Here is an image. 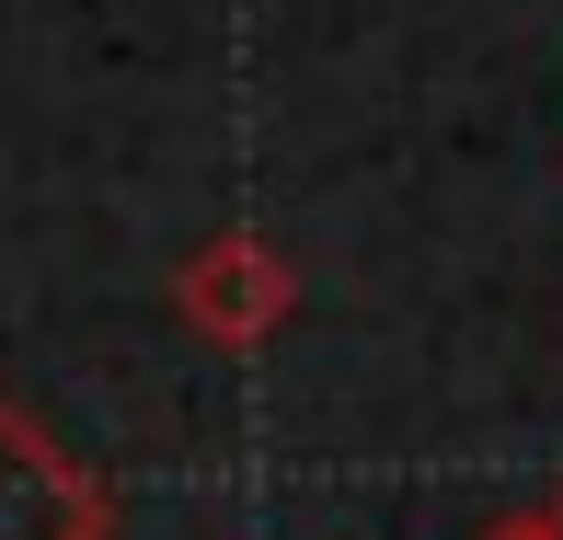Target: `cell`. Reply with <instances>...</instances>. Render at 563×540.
Segmentation results:
<instances>
[{
	"mask_svg": "<svg viewBox=\"0 0 563 540\" xmlns=\"http://www.w3.org/2000/svg\"><path fill=\"white\" fill-rule=\"evenodd\" d=\"M472 540H541V506H529V518H495V529H472Z\"/></svg>",
	"mask_w": 563,
	"mask_h": 540,
	"instance_id": "3",
	"label": "cell"
},
{
	"mask_svg": "<svg viewBox=\"0 0 563 540\" xmlns=\"http://www.w3.org/2000/svg\"><path fill=\"white\" fill-rule=\"evenodd\" d=\"M173 311L208 333V345H265V333L299 311V276H288V253H276L265 230H219V242L185 253V276H173Z\"/></svg>",
	"mask_w": 563,
	"mask_h": 540,
	"instance_id": "2",
	"label": "cell"
},
{
	"mask_svg": "<svg viewBox=\"0 0 563 540\" xmlns=\"http://www.w3.org/2000/svg\"><path fill=\"white\" fill-rule=\"evenodd\" d=\"M541 540H563V495H552V506H541Z\"/></svg>",
	"mask_w": 563,
	"mask_h": 540,
	"instance_id": "4",
	"label": "cell"
},
{
	"mask_svg": "<svg viewBox=\"0 0 563 540\" xmlns=\"http://www.w3.org/2000/svg\"><path fill=\"white\" fill-rule=\"evenodd\" d=\"M0 540H115V495L23 403H0Z\"/></svg>",
	"mask_w": 563,
	"mask_h": 540,
	"instance_id": "1",
	"label": "cell"
}]
</instances>
